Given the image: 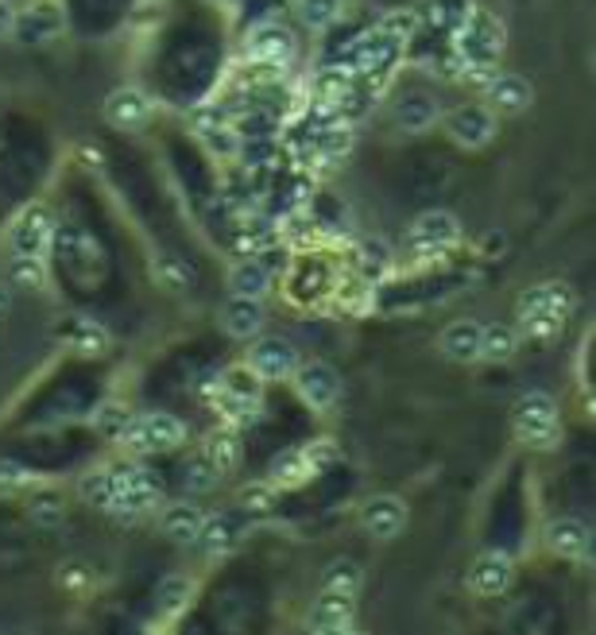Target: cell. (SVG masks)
Segmentation results:
<instances>
[{
    "label": "cell",
    "mask_w": 596,
    "mask_h": 635,
    "mask_svg": "<svg viewBox=\"0 0 596 635\" xmlns=\"http://www.w3.org/2000/svg\"><path fill=\"white\" fill-rule=\"evenodd\" d=\"M503 40H508V32H503L500 17H492V12L485 9H473V17L462 24V32H454V55H457V66H462L469 78H492V66L496 58H500L503 51Z\"/></svg>",
    "instance_id": "obj_1"
},
{
    "label": "cell",
    "mask_w": 596,
    "mask_h": 635,
    "mask_svg": "<svg viewBox=\"0 0 596 635\" xmlns=\"http://www.w3.org/2000/svg\"><path fill=\"white\" fill-rule=\"evenodd\" d=\"M573 314V291L565 283H539L519 299V326L527 337H554Z\"/></svg>",
    "instance_id": "obj_2"
},
{
    "label": "cell",
    "mask_w": 596,
    "mask_h": 635,
    "mask_svg": "<svg viewBox=\"0 0 596 635\" xmlns=\"http://www.w3.org/2000/svg\"><path fill=\"white\" fill-rule=\"evenodd\" d=\"M516 434L523 438L531 450H550L562 438V422H557V403L546 391H527L516 403Z\"/></svg>",
    "instance_id": "obj_3"
},
{
    "label": "cell",
    "mask_w": 596,
    "mask_h": 635,
    "mask_svg": "<svg viewBox=\"0 0 596 635\" xmlns=\"http://www.w3.org/2000/svg\"><path fill=\"white\" fill-rule=\"evenodd\" d=\"M124 445L140 453H163V450H175L178 442L186 438V427L175 419V415H140V419H128V427L120 430Z\"/></svg>",
    "instance_id": "obj_4"
},
{
    "label": "cell",
    "mask_w": 596,
    "mask_h": 635,
    "mask_svg": "<svg viewBox=\"0 0 596 635\" xmlns=\"http://www.w3.org/2000/svg\"><path fill=\"white\" fill-rule=\"evenodd\" d=\"M51 237H55V214L40 202L24 206L9 225L12 256H43L51 248Z\"/></svg>",
    "instance_id": "obj_5"
},
{
    "label": "cell",
    "mask_w": 596,
    "mask_h": 635,
    "mask_svg": "<svg viewBox=\"0 0 596 635\" xmlns=\"http://www.w3.org/2000/svg\"><path fill=\"white\" fill-rule=\"evenodd\" d=\"M294 388L314 411H329L342 396V376L326 365V360H306V365L294 368Z\"/></svg>",
    "instance_id": "obj_6"
},
{
    "label": "cell",
    "mask_w": 596,
    "mask_h": 635,
    "mask_svg": "<svg viewBox=\"0 0 596 635\" xmlns=\"http://www.w3.org/2000/svg\"><path fill=\"white\" fill-rule=\"evenodd\" d=\"M445 132L462 148H485L496 136V117L488 105H462V109L445 112Z\"/></svg>",
    "instance_id": "obj_7"
},
{
    "label": "cell",
    "mask_w": 596,
    "mask_h": 635,
    "mask_svg": "<svg viewBox=\"0 0 596 635\" xmlns=\"http://www.w3.org/2000/svg\"><path fill=\"white\" fill-rule=\"evenodd\" d=\"M457 237H462V222L449 209H430V214L414 217L411 233H407L414 252H437V248L457 245Z\"/></svg>",
    "instance_id": "obj_8"
},
{
    "label": "cell",
    "mask_w": 596,
    "mask_h": 635,
    "mask_svg": "<svg viewBox=\"0 0 596 635\" xmlns=\"http://www.w3.org/2000/svg\"><path fill=\"white\" fill-rule=\"evenodd\" d=\"M248 368H252L260 380H286L299 368V353L286 337H260L248 357Z\"/></svg>",
    "instance_id": "obj_9"
},
{
    "label": "cell",
    "mask_w": 596,
    "mask_h": 635,
    "mask_svg": "<svg viewBox=\"0 0 596 635\" xmlns=\"http://www.w3.org/2000/svg\"><path fill=\"white\" fill-rule=\"evenodd\" d=\"M101 112L112 128H128V132H132V128H143L148 125V117H152V97L136 86H120L105 97Z\"/></svg>",
    "instance_id": "obj_10"
},
{
    "label": "cell",
    "mask_w": 596,
    "mask_h": 635,
    "mask_svg": "<svg viewBox=\"0 0 596 635\" xmlns=\"http://www.w3.org/2000/svg\"><path fill=\"white\" fill-rule=\"evenodd\" d=\"M58 32H63V12H58V4H51V0H40L32 9L17 12V24H12V35H17L20 43H32V47L51 43Z\"/></svg>",
    "instance_id": "obj_11"
},
{
    "label": "cell",
    "mask_w": 596,
    "mask_h": 635,
    "mask_svg": "<svg viewBox=\"0 0 596 635\" xmlns=\"http://www.w3.org/2000/svg\"><path fill=\"white\" fill-rule=\"evenodd\" d=\"M511 578H516V566H511V558L500 555V550H485V555L469 566V589L477 596L508 593Z\"/></svg>",
    "instance_id": "obj_12"
},
{
    "label": "cell",
    "mask_w": 596,
    "mask_h": 635,
    "mask_svg": "<svg viewBox=\"0 0 596 635\" xmlns=\"http://www.w3.org/2000/svg\"><path fill=\"white\" fill-rule=\"evenodd\" d=\"M360 524L376 539H395L407 527V504L399 496H372V501L360 508Z\"/></svg>",
    "instance_id": "obj_13"
},
{
    "label": "cell",
    "mask_w": 596,
    "mask_h": 635,
    "mask_svg": "<svg viewBox=\"0 0 596 635\" xmlns=\"http://www.w3.org/2000/svg\"><path fill=\"white\" fill-rule=\"evenodd\" d=\"M399 55V43H391L388 35H380L372 28L368 35H360L357 43L349 47V71L357 74H383Z\"/></svg>",
    "instance_id": "obj_14"
},
{
    "label": "cell",
    "mask_w": 596,
    "mask_h": 635,
    "mask_svg": "<svg viewBox=\"0 0 596 635\" xmlns=\"http://www.w3.org/2000/svg\"><path fill=\"white\" fill-rule=\"evenodd\" d=\"M488 89V109L492 112H523L534 101V86L523 74H492L485 82Z\"/></svg>",
    "instance_id": "obj_15"
},
{
    "label": "cell",
    "mask_w": 596,
    "mask_h": 635,
    "mask_svg": "<svg viewBox=\"0 0 596 635\" xmlns=\"http://www.w3.org/2000/svg\"><path fill=\"white\" fill-rule=\"evenodd\" d=\"M248 55L263 66H283L294 55V35L283 24H260L248 35Z\"/></svg>",
    "instance_id": "obj_16"
},
{
    "label": "cell",
    "mask_w": 596,
    "mask_h": 635,
    "mask_svg": "<svg viewBox=\"0 0 596 635\" xmlns=\"http://www.w3.org/2000/svg\"><path fill=\"white\" fill-rule=\"evenodd\" d=\"M202 547H206V555L221 558L229 555V550L240 547V539H245V516L240 512H217V516H209L206 524H202Z\"/></svg>",
    "instance_id": "obj_17"
},
{
    "label": "cell",
    "mask_w": 596,
    "mask_h": 635,
    "mask_svg": "<svg viewBox=\"0 0 596 635\" xmlns=\"http://www.w3.org/2000/svg\"><path fill=\"white\" fill-rule=\"evenodd\" d=\"M63 342L82 357H105L109 353V330L101 322H94V318L71 314V322L63 326Z\"/></svg>",
    "instance_id": "obj_18"
},
{
    "label": "cell",
    "mask_w": 596,
    "mask_h": 635,
    "mask_svg": "<svg viewBox=\"0 0 596 635\" xmlns=\"http://www.w3.org/2000/svg\"><path fill=\"white\" fill-rule=\"evenodd\" d=\"M221 322H225V334L240 337V342H245V337H256L263 330V302L232 294L221 310Z\"/></svg>",
    "instance_id": "obj_19"
},
{
    "label": "cell",
    "mask_w": 596,
    "mask_h": 635,
    "mask_svg": "<svg viewBox=\"0 0 596 635\" xmlns=\"http://www.w3.org/2000/svg\"><path fill=\"white\" fill-rule=\"evenodd\" d=\"M437 120H442V112H437L434 97L411 94V97H403V101L395 105V125H399V132H407V136L430 132Z\"/></svg>",
    "instance_id": "obj_20"
},
{
    "label": "cell",
    "mask_w": 596,
    "mask_h": 635,
    "mask_svg": "<svg viewBox=\"0 0 596 635\" xmlns=\"http://www.w3.org/2000/svg\"><path fill=\"white\" fill-rule=\"evenodd\" d=\"M588 542H593V535H588V527L581 519H554L546 527V547L562 558H585Z\"/></svg>",
    "instance_id": "obj_21"
},
{
    "label": "cell",
    "mask_w": 596,
    "mask_h": 635,
    "mask_svg": "<svg viewBox=\"0 0 596 635\" xmlns=\"http://www.w3.org/2000/svg\"><path fill=\"white\" fill-rule=\"evenodd\" d=\"M160 504H163L160 485H155L152 476H148V481H140V485H132V488H124V493L112 496L109 512H112V516L136 519V516H148V512H155Z\"/></svg>",
    "instance_id": "obj_22"
},
{
    "label": "cell",
    "mask_w": 596,
    "mask_h": 635,
    "mask_svg": "<svg viewBox=\"0 0 596 635\" xmlns=\"http://www.w3.org/2000/svg\"><path fill=\"white\" fill-rule=\"evenodd\" d=\"M442 353L449 360H462V365H469V360H480V322H469V318H462V322H454V326H445Z\"/></svg>",
    "instance_id": "obj_23"
},
{
    "label": "cell",
    "mask_w": 596,
    "mask_h": 635,
    "mask_svg": "<svg viewBox=\"0 0 596 635\" xmlns=\"http://www.w3.org/2000/svg\"><path fill=\"white\" fill-rule=\"evenodd\" d=\"M202 524H206V516L194 504H167L160 516V527L171 542H198Z\"/></svg>",
    "instance_id": "obj_24"
},
{
    "label": "cell",
    "mask_w": 596,
    "mask_h": 635,
    "mask_svg": "<svg viewBox=\"0 0 596 635\" xmlns=\"http://www.w3.org/2000/svg\"><path fill=\"white\" fill-rule=\"evenodd\" d=\"M353 612H357V596L322 589V596L314 601L311 624L314 627H353Z\"/></svg>",
    "instance_id": "obj_25"
},
{
    "label": "cell",
    "mask_w": 596,
    "mask_h": 635,
    "mask_svg": "<svg viewBox=\"0 0 596 635\" xmlns=\"http://www.w3.org/2000/svg\"><path fill=\"white\" fill-rule=\"evenodd\" d=\"M217 396L232 399V403H256V407H260L263 380L248 365H232L229 373L221 376V388H217Z\"/></svg>",
    "instance_id": "obj_26"
},
{
    "label": "cell",
    "mask_w": 596,
    "mask_h": 635,
    "mask_svg": "<svg viewBox=\"0 0 596 635\" xmlns=\"http://www.w3.org/2000/svg\"><path fill=\"white\" fill-rule=\"evenodd\" d=\"M229 287L240 299H263L271 291V271L260 260H237L229 271Z\"/></svg>",
    "instance_id": "obj_27"
},
{
    "label": "cell",
    "mask_w": 596,
    "mask_h": 635,
    "mask_svg": "<svg viewBox=\"0 0 596 635\" xmlns=\"http://www.w3.org/2000/svg\"><path fill=\"white\" fill-rule=\"evenodd\" d=\"M311 465H306L303 450H283L275 461L268 465V485L271 488H294L303 485V481H311Z\"/></svg>",
    "instance_id": "obj_28"
},
{
    "label": "cell",
    "mask_w": 596,
    "mask_h": 635,
    "mask_svg": "<svg viewBox=\"0 0 596 635\" xmlns=\"http://www.w3.org/2000/svg\"><path fill=\"white\" fill-rule=\"evenodd\" d=\"M194 596V581L183 578V573H171V578L160 581V589H155V609H160V616H178V612L191 604Z\"/></svg>",
    "instance_id": "obj_29"
},
{
    "label": "cell",
    "mask_w": 596,
    "mask_h": 635,
    "mask_svg": "<svg viewBox=\"0 0 596 635\" xmlns=\"http://www.w3.org/2000/svg\"><path fill=\"white\" fill-rule=\"evenodd\" d=\"M519 349V334L503 322H492V326H480V357L485 360H508L516 357Z\"/></svg>",
    "instance_id": "obj_30"
},
{
    "label": "cell",
    "mask_w": 596,
    "mask_h": 635,
    "mask_svg": "<svg viewBox=\"0 0 596 635\" xmlns=\"http://www.w3.org/2000/svg\"><path fill=\"white\" fill-rule=\"evenodd\" d=\"M152 271H155V279H160V287H167V291H186V287H194V279H198L191 263H186L183 256H175V252L155 256Z\"/></svg>",
    "instance_id": "obj_31"
},
{
    "label": "cell",
    "mask_w": 596,
    "mask_h": 635,
    "mask_svg": "<svg viewBox=\"0 0 596 635\" xmlns=\"http://www.w3.org/2000/svg\"><path fill=\"white\" fill-rule=\"evenodd\" d=\"M473 9H477V4H473V0H430V24L437 28V32H462V24L465 20L473 17Z\"/></svg>",
    "instance_id": "obj_32"
},
{
    "label": "cell",
    "mask_w": 596,
    "mask_h": 635,
    "mask_svg": "<svg viewBox=\"0 0 596 635\" xmlns=\"http://www.w3.org/2000/svg\"><path fill=\"white\" fill-rule=\"evenodd\" d=\"M237 512L245 519H268L275 512V488L268 481H256V485H245L237 496Z\"/></svg>",
    "instance_id": "obj_33"
},
{
    "label": "cell",
    "mask_w": 596,
    "mask_h": 635,
    "mask_svg": "<svg viewBox=\"0 0 596 635\" xmlns=\"http://www.w3.org/2000/svg\"><path fill=\"white\" fill-rule=\"evenodd\" d=\"M202 458H206L209 465L217 469V476L232 473V469H237V461H240L237 434H229V430H221V434H209V438H206V450H202Z\"/></svg>",
    "instance_id": "obj_34"
},
{
    "label": "cell",
    "mask_w": 596,
    "mask_h": 635,
    "mask_svg": "<svg viewBox=\"0 0 596 635\" xmlns=\"http://www.w3.org/2000/svg\"><path fill=\"white\" fill-rule=\"evenodd\" d=\"M299 20L311 32H326L342 20V0H299Z\"/></svg>",
    "instance_id": "obj_35"
},
{
    "label": "cell",
    "mask_w": 596,
    "mask_h": 635,
    "mask_svg": "<svg viewBox=\"0 0 596 635\" xmlns=\"http://www.w3.org/2000/svg\"><path fill=\"white\" fill-rule=\"evenodd\" d=\"M422 28V17L414 9H399V12H388V17L376 24V32L388 35L391 43H399L403 47L407 40H414V32Z\"/></svg>",
    "instance_id": "obj_36"
},
{
    "label": "cell",
    "mask_w": 596,
    "mask_h": 635,
    "mask_svg": "<svg viewBox=\"0 0 596 635\" xmlns=\"http://www.w3.org/2000/svg\"><path fill=\"white\" fill-rule=\"evenodd\" d=\"M9 276L17 287H28V291H43L47 287V268H43V256H12Z\"/></svg>",
    "instance_id": "obj_37"
},
{
    "label": "cell",
    "mask_w": 596,
    "mask_h": 635,
    "mask_svg": "<svg viewBox=\"0 0 596 635\" xmlns=\"http://www.w3.org/2000/svg\"><path fill=\"white\" fill-rule=\"evenodd\" d=\"M82 496L97 508H109L112 496H117V481H112V469H97L82 481Z\"/></svg>",
    "instance_id": "obj_38"
},
{
    "label": "cell",
    "mask_w": 596,
    "mask_h": 635,
    "mask_svg": "<svg viewBox=\"0 0 596 635\" xmlns=\"http://www.w3.org/2000/svg\"><path fill=\"white\" fill-rule=\"evenodd\" d=\"M360 268H365V279H380L391 268V248L380 237H368L360 245Z\"/></svg>",
    "instance_id": "obj_39"
},
{
    "label": "cell",
    "mask_w": 596,
    "mask_h": 635,
    "mask_svg": "<svg viewBox=\"0 0 596 635\" xmlns=\"http://www.w3.org/2000/svg\"><path fill=\"white\" fill-rule=\"evenodd\" d=\"M322 589H334V593L357 596L360 593V570L353 562H334L326 570V581H322Z\"/></svg>",
    "instance_id": "obj_40"
},
{
    "label": "cell",
    "mask_w": 596,
    "mask_h": 635,
    "mask_svg": "<svg viewBox=\"0 0 596 635\" xmlns=\"http://www.w3.org/2000/svg\"><path fill=\"white\" fill-rule=\"evenodd\" d=\"M303 458H306V465H311V473H326L329 465L342 461V450H337L334 438H318V442H306Z\"/></svg>",
    "instance_id": "obj_41"
},
{
    "label": "cell",
    "mask_w": 596,
    "mask_h": 635,
    "mask_svg": "<svg viewBox=\"0 0 596 635\" xmlns=\"http://www.w3.org/2000/svg\"><path fill=\"white\" fill-rule=\"evenodd\" d=\"M128 419H132V415H128L120 403H101L94 415V427L101 430V434H120V430L128 427Z\"/></svg>",
    "instance_id": "obj_42"
},
{
    "label": "cell",
    "mask_w": 596,
    "mask_h": 635,
    "mask_svg": "<svg viewBox=\"0 0 596 635\" xmlns=\"http://www.w3.org/2000/svg\"><path fill=\"white\" fill-rule=\"evenodd\" d=\"M35 481H40V476H35L28 465L0 458V488H28V485H35Z\"/></svg>",
    "instance_id": "obj_43"
},
{
    "label": "cell",
    "mask_w": 596,
    "mask_h": 635,
    "mask_svg": "<svg viewBox=\"0 0 596 635\" xmlns=\"http://www.w3.org/2000/svg\"><path fill=\"white\" fill-rule=\"evenodd\" d=\"M28 516L43 527H55L58 519H63V504H58L55 496H35V501L28 504Z\"/></svg>",
    "instance_id": "obj_44"
},
{
    "label": "cell",
    "mask_w": 596,
    "mask_h": 635,
    "mask_svg": "<svg viewBox=\"0 0 596 635\" xmlns=\"http://www.w3.org/2000/svg\"><path fill=\"white\" fill-rule=\"evenodd\" d=\"M202 136H206V148L217 151V155H237L240 151V132H232L229 125L214 128V132H202Z\"/></svg>",
    "instance_id": "obj_45"
},
{
    "label": "cell",
    "mask_w": 596,
    "mask_h": 635,
    "mask_svg": "<svg viewBox=\"0 0 596 635\" xmlns=\"http://www.w3.org/2000/svg\"><path fill=\"white\" fill-rule=\"evenodd\" d=\"M186 485H191L194 493H206V488L217 485V469L209 465L206 458H194L191 461V473H186Z\"/></svg>",
    "instance_id": "obj_46"
},
{
    "label": "cell",
    "mask_w": 596,
    "mask_h": 635,
    "mask_svg": "<svg viewBox=\"0 0 596 635\" xmlns=\"http://www.w3.org/2000/svg\"><path fill=\"white\" fill-rule=\"evenodd\" d=\"M194 128H198V132H214V128H221L225 125V109L221 105H198V109H194Z\"/></svg>",
    "instance_id": "obj_47"
},
{
    "label": "cell",
    "mask_w": 596,
    "mask_h": 635,
    "mask_svg": "<svg viewBox=\"0 0 596 635\" xmlns=\"http://www.w3.org/2000/svg\"><path fill=\"white\" fill-rule=\"evenodd\" d=\"M12 24H17V9H12L9 0H0V40L12 35Z\"/></svg>",
    "instance_id": "obj_48"
},
{
    "label": "cell",
    "mask_w": 596,
    "mask_h": 635,
    "mask_svg": "<svg viewBox=\"0 0 596 635\" xmlns=\"http://www.w3.org/2000/svg\"><path fill=\"white\" fill-rule=\"evenodd\" d=\"M9 302H12L9 287H0V318H4V310H9Z\"/></svg>",
    "instance_id": "obj_49"
},
{
    "label": "cell",
    "mask_w": 596,
    "mask_h": 635,
    "mask_svg": "<svg viewBox=\"0 0 596 635\" xmlns=\"http://www.w3.org/2000/svg\"><path fill=\"white\" fill-rule=\"evenodd\" d=\"M349 635H360V632H349Z\"/></svg>",
    "instance_id": "obj_50"
}]
</instances>
